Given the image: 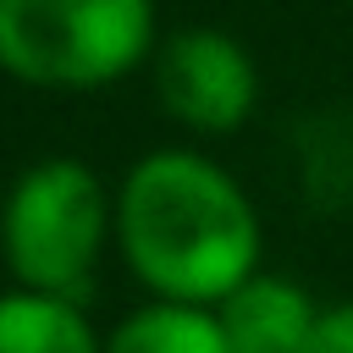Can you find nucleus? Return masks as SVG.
<instances>
[{
    "mask_svg": "<svg viewBox=\"0 0 353 353\" xmlns=\"http://www.w3.org/2000/svg\"><path fill=\"white\" fill-rule=\"evenodd\" d=\"M116 243L165 303L221 309L259 276V215L215 160L193 149L143 154L116 193Z\"/></svg>",
    "mask_w": 353,
    "mask_h": 353,
    "instance_id": "obj_1",
    "label": "nucleus"
},
{
    "mask_svg": "<svg viewBox=\"0 0 353 353\" xmlns=\"http://www.w3.org/2000/svg\"><path fill=\"white\" fill-rule=\"evenodd\" d=\"M110 226H116V210L105 204L94 165L72 154H50V160H33L6 193L0 254L22 292L77 303Z\"/></svg>",
    "mask_w": 353,
    "mask_h": 353,
    "instance_id": "obj_2",
    "label": "nucleus"
},
{
    "mask_svg": "<svg viewBox=\"0 0 353 353\" xmlns=\"http://www.w3.org/2000/svg\"><path fill=\"white\" fill-rule=\"evenodd\" d=\"M154 44V0H0V66L39 88H105Z\"/></svg>",
    "mask_w": 353,
    "mask_h": 353,
    "instance_id": "obj_3",
    "label": "nucleus"
},
{
    "mask_svg": "<svg viewBox=\"0 0 353 353\" xmlns=\"http://www.w3.org/2000/svg\"><path fill=\"white\" fill-rule=\"evenodd\" d=\"M154 94L176 121L199 132H232L248 121L259 99V72H254V55L232 33L182 28L154 55Z\"/></svg>",
    "mask_w": 353,
    "mask_h": 353,
    "instance_id": "obj_4",
    "label": "nucleus"
},
{
    "mask_svg": "<svg viewBox=\"0 0 353 353\" xmlns=\"http://www.w3.org/2000/svg\"><path fill=\"white\" fill-rule=\"evenodd\" d=\"M215 314H221V331H226V347L232 353H314L320 309L287 276L259 270Z\"/></svg>",
    "mask_w": 353,
    "mask_h": 353,
    "instance_id": "obj_5",
    "label": "nucleus"
},
{
    "mask_svg": "<svg viewBox=\"0 0 353 353\" xmlns=\"http://www.w3.org/2000/svg\"><path fill=\"white\" fill-rule=\"evenodd\" d=\"M105 342L77 303L44 292H0V353H99Z\"/></svg>",
    "mask_w": 353,
    "mask_h": 353,
    "instance_id": "obj_6",
    "label": "nucleus"
},
{
    "mask_svg": "<svg viewBox=\"0 0 353 353\" xmlns=\"http://www.w3.org/2000/svg\"><path fill=\"white\" fill-rule=\"evenodd\" d=\"M99 353H232L221 314L199 309V303H143L138 314H127Z\"/></svg>",
    "mask_w": 353,
    "mask_h": 353,
    "instance_id": "obj_7",
    "label": "nucleus"
},
{
    "mask_svg": "<svg viewBox=\"0 0 353 353\" xmlns=\"http://www.w3.org/2000/svg\"><path fill=\"white\" fill-rule=\"evenodd\" d=\"M314 353H353V303H331V309H320Z\"/></svg>",
    "mask_w": 353,
    "mask_h": 353,
    "instance_id": "obj_8",
    "label": "nucleus"
}]
</instances>
